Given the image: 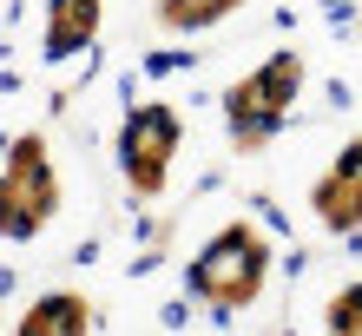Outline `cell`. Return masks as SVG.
Returning a JSON list of instances; mask_svg holds the SVG:
<instances>
[{"label": "cell", "instance_id": "6da1fadb", "mask_svg": "<svg viewBox=\"0 0 362 336\" xmlns=\"http://www.w3.org/2000/svg\"><path fill=\"white\" fill-rule=\"evenodd\" d=\"M270 277V244L257 224H224L185 270V290L198 297L204 310H244L257 303V290Z\"/></svg>", "mask_w": 362, "mask_h": 336}, {"label": "cell", "instance_id": "7a4b0ae2", "mask_svg": "<svg viewBox=\"0 0 362 336\" xmlns=\"http://www.w3.org/2000/svg\"><path fill=\"white\" fill-rule=\"evenodd\" d=\"M296 93H303V53H270L257 73H244L224 99V125L238 145H264L276 125L290 119Z\"/></svg>", "mask_w": 362, "mask_h": 336}, {"label": "cell", "instance_id": "3957f363", "mask_svg": "<svg viewBox=\"0 0 362 336\" xmlns=\"http://www.w3.org/2000/svg\"><path fill=\"white\" fill-rule=\"evenodd\" d=\"M53 212H59V172L47 158V139L20 132L7 145V178H0V231L20 244V238H33Z\"/></svg>", "mask_w": 362, "mask_h": 336}, {"label": "cell", "instance_id": "277c9868", "mask_svg": "<svg viewBox=\"0 0 362 336\" xmlns=\"http://www.w3.org/2000/svg\"><path fill=\"white\" fill-rule=\"evenodd\" d=\"M178 139H185V119L172 106H132L119 125V165H125V185H132L139 198H158L165 178H172L178 165Z\"/></svg>", "mask_w": 362, "mask_h": 336}, {"label": "cell", "instance_id": "5b68a950", "mask_svg": "<svg viewBox=\"0 0 362 336\" xmlns=\"http://www.w3.org/2000/svg\"><path fill=\"white\" fill-rule=\"evenodd\" d=\"M310 204H316V218L329 231H362V139H349L336 152V165L316 178Z\"/></svg>", "mask_w": 362, "mask_h": 336}, {"label": "cell", "instance_id": "8992f818", "mask_svg": "<svg viewBox=\"0 0 362 336\" xmlns=\"http://www.w3.org/2000/svg\"><path fill=\"white\" fill-rule=\"evenodd\" d=\"M99 40V0H53L47 7V59H73Z\"/></svg>", "mask_w": 362, "mask_h": 336}, {"label": "cell", "instance_id": "52a82bcc", "mask_svg": "<svg viewBox=\"0 0 362 336\" xmlns=\"http://www.w3.org/2000/svg\"><path fill=\"white\" fill-rule=\"evenodd\" d=\"M93 330V310L86 297H73V290H53V297H40L27 317H20V336H79Z\"/></svg>", "mask_w": 362, "mask_h": 336}, {"label": "cell", "instance_id": "ba28073f", "mask_svg": "<svg viewBox=\"0 0 362 336\" xmlns=\"http://www.w3.org/2000/svg\"><path fill=\"white\" fill-rule=\"evenodd\" d=\"M244 0H158V20L172 33H204V27H218L224 13H238Z\"/></svg>", "mask_w": 362, "mask_h": 336}, {"label": "cell", "instance_id": "9c48e42d", "mask_svg": "<svg viewBox=\"0 0 362 336\" xmlns=\"http://www.w3.org/2000/svg\"><path fill=\"white\" fill-rule=\"evenodd\" d=\"M329 330L336 336H362V284H349L343 297L329 303Z\"/></svg>", "mask_w": 362, "mask_h": 336}]
</instances>
